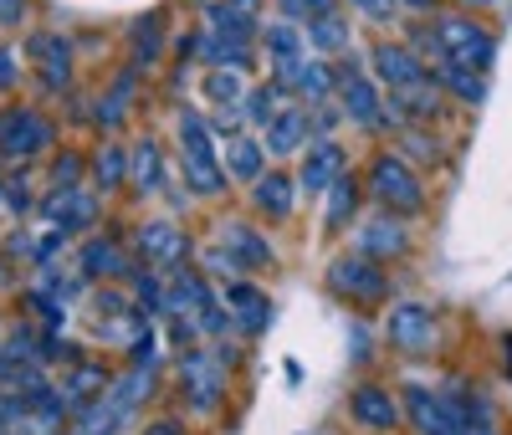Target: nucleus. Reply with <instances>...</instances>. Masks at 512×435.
<instances>
[{"label":"nucleus","instance_id":"79ce46f5","mask_svg":"<svg viewBox=\"0 0 512 435\" xmlns=\"http://www.w3.org/2000/svg\"><path fill=\"white\" fill-rule=\"evenodd\" d=\"M31 16V0H0V31H21Z\"/></svg>","mask_w":512,"mask_h":435},{"label":"nucleus","instance_id":"c9c22d12","mask_svg":"<svg viewBox=\"0 0 512 435\" xmlns=\"http://www.w3.org/2000/svg\"><path fill=\"white\" fill-rule=\"evenodd\" d=\"M441 139L431 134V128H405L400 134V159L405 164H441Z\"/></svg>","mask_w":512,"mask_h":435},{"label":"nucleus","instance_id":"bb28decb","mask_svg":"<svg viewBox=\"0 0 512 435\" xmlns=\"http://www.w3.org/2000/svg\"><path fill=\"white\" fill-rule=\"evenodd\" d=\"M262 47H267V62L277 72V67H292L308 57V36L297 21H272V26H262Z\"/></svg>","mask_w":512,"mask_h":435},{"label":"nucleus","instance_id":"2f4dec72","mask_svg":"<svg viewBox=\"0 0 512 435\" xmlns=\"http://www.w3.org/2000/svg\"><path fill=\"white\" fill-rule=\"evenodd\" d=\"M246 77L241 72H231V67H210L205 72V98H210V108L216 113H241V103H246Z\"/></svg>","mask_w":512,"mask_h":435},{"label":"nucleus","instance_id":"393cba45","mask_svg":"<svg viewBox=\"0 0 512 435\" xmlns=\"http://www.w3.org/2000/svg\"><path fill=\"white\" fill-rule=\"evenodd\" d=\"M431 82L441 87V93H451L456 103H466V108H477L487 98V72L461 67V62H436L431 67Z\"/></svg>","mask_w":512,"mask_h":435},{"label":"nucleus","instance_id":"ddd939ff","mask_svg":"<svg viewBox=\"0 0 512 435\" xmlns=\"http://www.w3.org/2000/svg\"><path fill=\"white\" fill-rule=\"evenodd\" d=\"M349 169V154L338 149L333 139H313L303 149V169H297V190L303 195H328V185Z\"/></svg>","mask_w":512,"mask_h":435},{"label":"nucleus","instance_id":"cd10ccee","mask_svg":"<svg viewBox=\"0 0 512 435\" xmlns=\"http://www.w3.org/2000/svg\"><path fill=\"white\" fill-rule=\"evenodd\" d=\"M303 36H308V47L328 62V57H338V52H349V41H354V31H349V21L338 16V11H323V16H313L308 26H303Z\"/></svg>","mask_w":512,"mask_h":435},{"label":"nucleus","instance_id":"4be33fe9","mask_svg":"<svg viewBox=\"0 0 512 435\" xmlns=\"http://www.w3.org/2000/svg\"><path fill=\"white\" fill-rule=\"evenodd\" d=\"M195 57L205 62V72H210V67L246 72V67H251V57H256V41H246V36H226V31H200Z\"/></svg>","mask_w":512,"mask_h":435},{"label":"nucleus","instance_id":"0eeeda50","mask_svg":"<svg viewBox=\"0 0 512 435\" xmlns=\"http://www.w3.org/2000/svg\"><path fill=\"white\" fill-rule=\"evenodd\" d=\"M180 389L190 395L195 410H216L221 395H226V359L216 348H190L180 359Z\"/></svg>","mask_w":512,"mask_h":435},{"label":"nucleus","instance_id":"f8f14e48","mask_svg":"<svg viewBox=\"0 0 512 435\" xmlns=\"http://www.w3.org/2000/svg\"><path fill=\"white\" fill-rule=\"evenodd\" d=\"M139 256L154 272H180L190 256V236L175 221H149V226H139Z\"/></svg>","mask_w":512,"mask_h":435},{"label":"nucleus","instance_id":"1a4fd4ad","mask_svg":"<svg viewBox=\"0 0 512 435\" xmlns=\"http://www.w3.org/2000/svg\"><path fill=\"white\" fill-rule=\"evenodd\" d=\"M134 267H139V261L123 251V231H118V226H113L108 236L82 241V251H77L82 282H128V277H134Z\"/></svg>","mask_w":512,"mask_h":435},{"label":"nucleus","instance_id":"37998d69","mask_svg":"<svg viewBox=\"0 0 512 435\" xmlns=\"http://www.w3.org/2000/svg\"><path fill=\"white\" fill-rule=\"evenodd\" d=\"M16 62H21V57H16L11 47H0V93H11V87H16V77H21Z\"/></svg>","mask_w":512,"mask_h":435},{"label":"nucleus","instance_id":"39448f33","mask_svg":"<svg viewBox=\"0 0 512 435\" xmlns=\"http://www.w3.org/2000/svg\"><path fill=\"white\" fill-rule=\"evenodd\" d=\"M333 77H338V98H344V108H338V113H344L354 128H369V134H379L384 113H390V98H384V87L374 82V72L349 57V62L333 67Z\"/></svg>","mask_w":512,"mask_h":435},{"label":"nucleus","instance_id":"f704fd0d","mask_svg":"<svg viewBox=\"0 0 512 435\" xmlns=\"http://www.w3.org/2000/svg\"><path fill=\"white\" fill-rule=\"evenodd\" d=\"M282 87L277 82H267V87H251L246 93V103H241V123H251V128H267L277 113H282Z\"/></svg>","mask_w":512,"mask_h":435},{"label":"nucleus","instance_id":"2eb2a0df","mask_svg":"<svg viewBox=\"0 0 512 435\" xmlns=\"http://www.w3.org/2000/svg\"><path fill=\"white\" fill-rule=\"evenodd\" d=\"M349 420H354L359 430L390 435V430L400 425V405H395V395H390L384 384H359L354 395H349Z\"/></svg>","mask_w":512,"mask_h":435},{"label":"nucleus","instance_id":"09e8293b","mask_svg":"<svg viewBox=\"0 0 512 435\" xmlns=\"http://www.w3.org/2000/svg\"><path fill=\"white\" fill-rule=\"evenodd\" d=\"M236 6H251V11H256V0H236Z\"/></svg>","mask_w":512,"mask_h":435},{"label":"nucleus","instance_id":"e433bc0d","mask_svg":"<svg viewBox=\"0 0 512 435\" xmlns=\"http://www.w3.org/2000/svg\"><path fill=\"white\" fill-rule=\"evenodd\" d=\"M77 185H88V159L67 149L52 159V190H77Z\"/></svg>","mask_w":512,"mask_h":435},{"label":"nucleus","instance_id":"473e14b6","mask_svg":"<svg viewBox=\"0 0 512 435\" xmlns=\"http://www.w3.org/2000/svg\"><path fill=\"white\" fill-rule=\"evenodd\" d=\"M205 31H226V36L256 41V11L236 6V0H205Z\"/></svg>","mask_w":512,"mask_h":435},{"label":"nucleus","instance_id":"4c0bfd02","mask_svg":"<svg viewBox=\"0 0 512 435\" xmlns=\"http://www.w3.org/2000/svg\"><path fill=\"white\" fill-rule=\"evenodd\" d=\"M0 200H6L16 215H31V210H36V200H31V174H11L6 190H0Z\"/></svg>","mask_w":512,"mask_h":435},{"label":"nucleus","instance_id":"423d86ee","mask_svg":"<svg viewBox=\"0 0 512 435\" xmlns=\"http://www.w3.org/2000/svg\"><path fill=\"white\" fill-rule=\"evenodd\" d=\"M328 287L338 292V297H344V302H359V308H364V302H379L384 292H390V277H384L379 272V261H369V256H333V267H328Z\"/></svg>","mask_w":512,"mask_h":435},{"label":"nucleus","instance_id":"5701e85b","mask_svg":"<svg viewBox=\"0 0 512 435\" xmlns=\"http://www.w3.org/2000/svg\"><path fill=\"white\" fill-rule=\"evenodd\" d=\"M88 185L98 195H118L128 190V149L118 139H103L93 154H88Z\"/></svg>","mask_w":512,"mask_h":435},{"label":"nucleus","instance_id":"c756f323","mask_svg":"<svg viewBox=\"0 0 512 435\" xmlns=\"http://www.w3.org/2000/svg\"><path fill=\"white\" fill-rule=\"evenodd\" d=\"M226 174H236V180L256 185V180L267 174V144H256L251 134L226 139Z\"/></svg>","mask_w":512,"mask_h":435},{"label":"nucleus","instance_id":"f257e3e1","mask_svg":"<svg viewBox=\"0 0 512 435\" xmlns=\"http://www.w3.org/2000/svg\"><path fill=\"white\" fill-rule=\"evenodd\" d=\"M180 164H185V185L195 195H226V164L216 154V134L200 108H180Z\"/></svg>","mask_w":512,"mask_h":435},{"label":"nucleus","instance_id":"9b49d317","mask_svg":"<svg viewBox=\"0 0 512 435\" xmlns=\"http://www.w3.org/2000/svg\"><path fill=\"white\" fill-rule=\"evenodd\" d=\"M98 190L93 185H77V190H47L41 195V215H52L57 221V231H67V236H82V231H93V221H98Z\"/></svg>","mask_w":512,"mask_h":435},{"label":"nucleus","instance_id":"58836bf2","mask_svg":"<svg viewBox=\"0 0 512 435\" xmlns=\"http://www.w3.org/2000/svg\"><path fill=\"white\" fill-rule=\"evenodd\" d=\"M93 302H98L103 318H128V313H134V308H128V292H118V287H103Z\"/></svg>","mask_w":512,"mask_h":435},{"label":"nucleus","instance_id":"6ab92c4d","mask_svg":"<svg viewBox=\"0 0 512 435\" xmlns=\"http://www.w3.org/2000/svg\"><path fill=\"white\" fill-rule=\"evenodd\" d=\"M405 405H410V420L420 435H461L456 430V410L446 395H436V389H425V384H410L405 389Z\"/></svg>","mask_w":512,"mask_h":435},{"label":"nucleus","instance_id":"b1692460","mask_svg":"<svg viewBox=\"0 0 512 435\" xmlns=\"http://www.w3.org/2000/svg\"><path fill=\"white\" fill-rule=\"evenodd\" d=\"M251 205H256V215H267V221H287L292 205H297V180L282 169H267L262 180L251 185Z\"/></svg>","mask_w":512,"mask_h":435},{"label":"nucleus","instance_id":"20e7f679","mask_svg":"<svg viewBox=\"0 0 512 435\" xmlns=\"http://www.w3.org/2000/svg\"><path fill=\"white\" fill-rule=\"evenodd\" d=\"M369 195L379 200L384 215H420L425 210V180L400 154H379L369 164Z\"/></svg>","mask_w":512,"mask_h":435},{"label":"nucleus","instance_id":"a19ab883","mask_svg":"<svg viewBox=\"0 0 512 435\" xmlns=\"http://www.w3.org/2000/svg\"><path fill=\"white\" fill-rule=\"evenodd\" d=\"M354 6H359L369 21H379V26H395V21H400V6H395V0H354Z\"/></svg>","mask_w":512,"mask_h":435},{"label":"nucleus","instance_id":"f3484780","mask_svg":"<svg viewBox=\"0 0 512 435\" xmlns=\"http://www.w3.org/2000/svg\"><path fill=\"white\" fill-rule=\"evenodd\" d=\"M221 246H226V256L241 267V277L246 272H272V241L256 231V226H246V221H231V226H221Z\"/></svg>","mask_w":512,"mask_h":435},{"label":"nucleus","instance_id":"f03ea898","mask_svg":"<svg viewBox=\"0 0 512 435\" xmlns=\"http://www.w3.org/2000/svg\"><path fill=\"white\" fill-rule=\"evenodd\" d=\"M431 36H436V62H461L477 72H487L497 62V36L472 11H441Z\"/></svg>","mask_w":512,"mask_h":435},{"label":"nucleus","instance_id":"4468645a","mask_svg":"<svg viewBox=\"0 0 512 435\" xmlns=\"http://www.w3.org/2000/svg\"><path fill=\"white\" fill-rule=\"evenodd\" d=\"M262 144H267V154L272 159H292V154H303L308 144H313V123H308V103H287L267 128H262Z\"/></svg>","mask_w":512,"mask_h":435},{"label":"nucleus","instance_id":"a211bd4d","mask_svg":"<svg viewBox=\"0 0 512 435\" xmlns=\"http://www.w3.org/2000/svg\"><path fill=\"white\" fill-rule=\"evenodd\" d=\"M384 333H390V343L405 348V354H420V348H431V338H436V313L425 308V302H400L390 313V323H384Z\"/></svg>","mask_w":512,"mask_h":435},{"label":"nucleus","instance_id":"dca6fc26","mask_svg":"<svg viewBox=\"0 0 512 435\" xmlns=\"http://www.w3.org/2000/svg\"><path fill=\"white\" fill-rule=\"evenodd\" d=\"M354 251L369 256V261H400L410 251V231L400 226V215H374V221L359 226Z\"/></svg>","mask_w":512,"mask_h":435},{"label":"nucleus","instance_id":"9d476101","mask_svg":"<svg viewBox=\"0 0 512 435\" xmlns=\"http://www.w3.org/2000/svg\"><path fill=\"white\" fill-rule=\"evenodd\" d=\"M369 72H374V82L384 87V93H400V87H415V82H425L431 77V62H420L405 41H374L369 47Z\"/></svg>","mask_w":512,"mask_h":435},{"label":"nucleus","instance_id":"6e6552de","mask_svg":"<svg viewBox=\"0 0 512 435\" xmlns=\"http://www.w3.org/2000/svg\"><path fill=\"white\" fill-rule=\"evenodd\" d=\"M26 57H31L41 87H47L52 98L72 87V67L77 62H72V41L62 31H26Z\"/></svg>","mask_w":512,"mask_h":435},{"label":"nucleus","instance_id":"412c9836","mask_svg":"<svg viewBox=\"0 0 512 435\" xmlns=\"http://www.w3.org/2000/svg\"><path fill=\"white\" fill-rule=\"evenodd\" d=\"M108 384H113V374H108L98 359H77V364H67V369H62V379H57V389L72 400V410L103 400V395H108Z\"/></svg>","mask_w":512,"mask_h":435},{"label":"nucleus","instance_id":"ea45409f","mask_svg":"<svg viewBox=\"0 0 512 435\" xmlns=\"http://www.w3.org/2000/svg\"><path fill=\"white\" fill-rule=\"evenodd\" d=\"M282 11H287V21H313V16L333 11V0H282Z\"/></svg>","mask_w":512,"mask_h":435},{"label":"nucleus","instance_id":"aec40b11","mask_svg":"<svg viewBox=\"0 0 512 435\" xmlns=\"http://www.w3.org/2000/svg\"><path fill=\"white\" fill-rule=\"evenodd\" d=\"M226 313L241 333H262L272 323V297L262 287H251L246 277H236V282H226Z\"/></svg>","mask_w":512,"mask_h":435},{"label":"nucleus","instance_id":"c03bdc74","mask_svg":"<svg viewBox=\"0 0 512 435\" xmlns=\"http://www.w3.org/2000/svg\"><path fill=\"white\" fill-rule=\"evenodd\" d=\"M139 435H185V425L180 420H149Z\"/></svg>","mask_w":512,"mask_h":435},{"label":"nucleus","instance_id":"a878e982","mask_svg":"<svg viewBox=\"0 0 512 435\" xmlns=\"http://www.w3.org/2000/svg\"><path fill=\"white\" fill-rule=\"evenodd\" d=\"M128 190L134 195H159L164 190V154L154 139H139L128 149Z\"/></svg>","mask_w":512,"mask_h":435},{"label":"nucleus","instance_id":"72a5a7b5","mask_svg":"<svg viewBox=\"0 0 512 435\" xmlns=\"http://www.w3.org/2000/svg\"><path fill=\"white\" fill-rule=\"evenodd\" d=\"M354 210H359V180L344 169V174H338V180L328 185V210H323V226H328V231H344V221H349Z\"/></svg>","mask_w":512,"mask_h":435},{"label":"nucleus","instance_id":"7c9ffc66","mask_svg":"<svg viewBox=\"0 0 512 435\" xmlns=\"http://www.w3.org/2000/svg\"><path fill=\"white\" fill-rule=\"evenodd\" d=\"M113 410H123V415H134L144 400H154V369H128V374H118L113 384H108V395H103Z\"/></svg>","mask_w":512,"mask_h":435},{"label":"nucleus","instance_id":"8fccbe9b","mask_svg":"<svg viewBox=\"0 0 512 435\" xmlns=\"http://www.w3.org/2000/svg\"><path fill=\"white\" fill-rule=\"evenodd\" d=\"M0 190H6V180H0Z\"/></svg>","mask_w":512,"mask_h":435},{"label":"nucleus","instance_id":"7ed1b4c3","mask_svg":"<svg viewBox=\"0 0 512 435\" xmlns=\"http://www.w3.org/2000/svg\"><path fill=\"white\" fill-rule=\"evenodd\" d=\"M57 149V123L31 108V103H6L0 108V159H41V154H52Z\"/></svg>","mask_w":512,"mask_h":435},{"label":"nucleus","instance_id":"de8ad7c7","mask_svg":"<svg viewBox=\"0 0 512 435\" xmlns=\"http://www.w3.org/2000/svg\"><path fill=\"white\" fill-rule=\"evenodd\" d=\"M502 369L512 374V333H502Z\"/></svg>","mask_w":512,"mask_h":435},{"label":"nucleus","instance_id":"a18cd8bd","mask_svg":"<svg viewBox=\"0 0 512 435\" xmlns=\"http://www.w3.org/2000/svg\"><path fill=\"white\" fill-rule=\"evenodd\" d=\"M456 6H466V11H492V6H502V0H456Z\"/></svg>","mask_w":512,"mask_h":435},{"label":"nucleus","instance_id":"c85d7f7f","mask_svg":"<svg viewBox=\"0 0 512 435\" xmlns=\"http://www.w3.org/2000/svg\"><path fill=\"white\" fill-rule=\"evenodd\" d=\"M164 16L154 11V16H139L134 26H128V47H134V72H149V67H159V57H164V26H159Z\"/></svg>","mask_w":512,"mask_h":435},{"label":"nucleus","instance_id":"49530a36","mask_svg":"<svg viewBox=\"0 0 512 435\" xmlns=\"http://www.w3.org/2000/svg\"><path fill=\"white\" fill-rule=\"evenodd\" d=\"M395 6H400V11H431L436 0H395Z\"/></svg>","mask_w":512,"mask_h":435}]
</instances>
